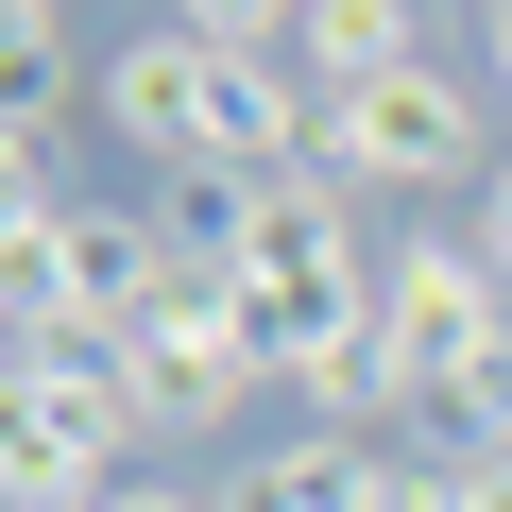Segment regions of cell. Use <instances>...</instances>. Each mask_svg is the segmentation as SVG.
<instances>
[{
    "label": "cell",
    "mask_w": 512,
    "mask_h": 512,
    "mask_svg": "<svg viewBox=\"0 0 512 512\" xmlns=\"http://www.w3.org/2000/svg\"><path fill=\"white\" fill-rule=\"evenodd\" d=\"M69 103V0H0V137H52Z\"/></svg>",
    "instance_id": "obj_7"
},
{
    "label": "cell",
    "mask_w": 512,
    "mask_h": 512,
    "mask_svg": "<svg viewBox=\"0 0 512 512\" xmlns=\"http://www.w3.org/2000/svg\"><path fill=\"white\" fill-rule=\"evenodd\" d=\"M478 18H512V0H478Z\"/></svg>",
    "instance_id": "obj_14"
},
{
    "label": "cell",
    "mask_w": 512,
    "mask_h": 512,
    "mask_svg": "<svg viewBox=\"0 0 512 512\" xmlns=\"http://www.w3.org/2000/svg\"><path fill=\"white\" fill-rule=\"evenodd\" d=\"M308 86H376V69H410L427 52V0H308Z\"/></svg>",
    "instance_id": "obj_6"
},
{
    "label": "cell",
    "mask_w": 512,
    "mask_h": 512,
    "mask_svg": "<svg viewBox=\"0 0 512 512\" xmlns=\"http://www.w3.org/2000/svg\"><path fill=\"white\" fill-rule=\"evenodd\" d=\"M478 86H495V120H512V18H478Z\"/></svg>",
    "instance_id": "obj_12"
},
{
    "label": "cell",
    "mask_w": 512,
    "mask_h": 512,
    "mask_svg": "<svg viewBox=\"0 0 512 512\" xmlns=\"http://www.w3.org/2000/svg\"><path fill=\"white\" fill-rule=\"evenodd\" d=\"M171 18H188L205 52H291V35H308V0H171Z\"/></svg>",
    "instance_id": "obj_9"
},
{
    "label": "cell",
    "mask_w": 512,
    "mask_h": 512,
    "mask_svg": "<svg viewBox=\"0 0 512 512\" xmlns=\"http://www.w3.org/2000/svg\"><path fill=\"white\" fill-rule=\"evenodd\" d=\"M376 342H393V376H410V393H461V376L512 342V274H495L461 222H427V239H393V256H376Z\"/></svg>",
    "instance_id": "obj_4"
},
{
    "label": "cell",
    "mask_w": 512,
    "mask_h": 512,
    "mask_svg": "<svg viewBox=\"0 0 512 512\" xmlns=\"http://www.w3.org/2000/svg\"><path fill=\"white\" fill-rule=\"evenodd\" d=\"M154 291H171L154 205H86V188H69V222L18 256V325H35V342H103V359H120V342L154 325Z\"/></svg>",
    "instance_id": "obj_3"
},
{
    "label": "cell",
    "mask_w": 512,
    "mask_h": 512,
    "mask_svg": "<svg viewBox=\"0 0 512 512\" xmlns=\"http://www.w3.org/2000/svg\"><path fill=\"white\" fill-rule=\"evenodd\" d=\"M120 376H137V427L154 444H205V427H239L256 393H274V342H256V308H239L222 256H171V291L120 342Z\"/></svg>",
    "instance_id": "obj_2"
},
{
    "label": "cell",
    "mask_w": 512,
    "mask_h": 512,
    "mask_svg": "<svg viewBox=\"0 0 512 512\" xmlns=\"http://www.w3.org/2000/svg\"><path fill=\"white\" fill-rule=\"evenodd\" d=\"M69 222V188H52V137H0V274Z\"/></svg>",
    "instance_id": "obj_8"
},
{
    "label": "cell",
    "mask_w": 512,
    "mask_h": 512,
    "mask_svg": "<svg viewBox=\"0 0 512 512\" xmlns=\"http://www.w3.org/2000/svg\"><path fill=\"white\" fill-rule=\"evenodd\" d=\"M103 137L154 154V171H205V35L188 18H154V35L103 52Z\"/></svg>",
    "instance_id": "obj_5"
},
{
    "label": "cell",
    "mask_w": 512,
    "mask_h": 512,
    "mask_svg": "<svg viewBox=\"0 0 512 512\" xmlns=\"http://www.w3.org/2000/svg\"><path fill=\"white\" fill-rule=\"evenodd\" d=\"M0 359H18V274H0Z\"/></svg>",
    "instance_id": "obj_13"
},
{
    "label": "cell",
    "mask_w": 512,
    "mask_h": 512,
    "mask_svg": "<svg viewBox=\"0 0 512 512\" xmlns=\"http://www.w3.org/2000/svg\"><path fill=\"white\" fill-rule=\"evenodd\" d=\"M495 154H512V120H495V86H461L444 52H410V69H376V86H325V171H342V188H444V205H478Z\"/></svg>",
    "instance_id": "obj_1"
},
{
    "label": "cell",
    "mask_w": 512,
    "mask_h": 512,
    "mask_svg": "<svg viewBox=\"0 0 512 512\" xmlns=\"http://www.w3.org/2000/svg\"><path fill=\"white\" fill-rule=\"evenodd\" d=\"M103 512H222V495H188V478H120Z\"/></svg>",
    "instance_id": "obj_11"
},
{
    "label": "cell",
    "mask_w": 512,
    "mask_h": 512,
    "mask_svg": "<svg viewBox=\"0 0 512 512\" xmlns=\"http://www.w3.org/2000/svg\"><path fill=\"white\" fill-rule=\"evenodd\" d=\"M461 239H478V256H495V274H512V154H495V188H478V205H461Z\"/></svg>",
    "instance_id": "obj_10"
}]
</instances>
